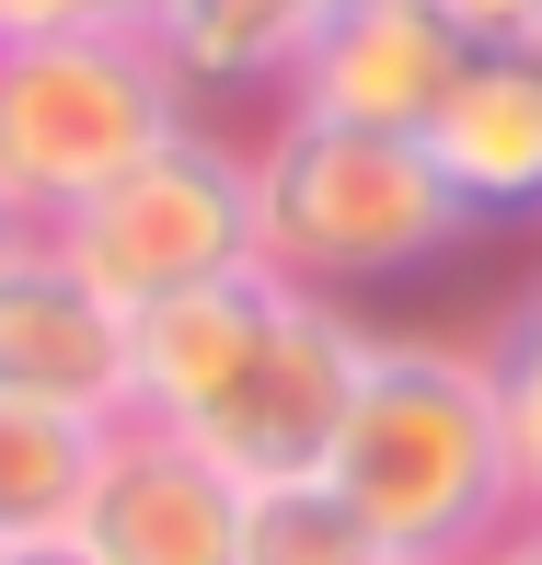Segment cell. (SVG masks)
<instances>
[{
  "mask_svg": "<svg viewBox=\"0 0 542 565\" xmlns=\"http://www.w3.org/2000/svg\"><path fill=\"white\" fill-rule=\"evenodd\" d=\"M231 565H404V554L381 543L323 473H300V484H254L243 497V554Z\"/></svg>",
  "mask_w": 542,
  "mask_h": 565,
  "instance_id": "12",
  "label": "cell"
},
{
  "mask_svg": "<svg viewBox=\"0 0 542 565\" xmlns=\"http://www.w3.org/2000/svg\"><path fill=\"white\" fill-rule=\"evenodd\" d=\"M243 473H220L196 439L150 416L105 427V461H93V497H82V543L93 565H231L243 554Z\"/></svg>",
  "mask_w": 542,
  "mask_h": 565,
  "instance_id": "6",
  "label": "cell"
},
{
  "mask_svg": "<svg viewBox=\"0 0 542 565\" xmlns=\"http://www.w3.org/2000/svg\"><path fill=\"white\" fill-rule=\"evenodd\" d=\"M0 565H93V554H82V543L59 531V543H0Z\"/></svg>",
  "mask_w": 542,
  "mask_h": 565,
  "instance_id": "17",
  "label": "cell"
},
{
  "mask_svg": "<svg viewBox=\"0 0 542 565\" xmlns=\"http://www.w3.org/2000/svg\"><path fill=\"white\" fill-rule=\"evenodd\" d=\"M358 300L289 289L277 266H243L220 289L127 312V416L173 427L243 484H300L334 461V427L370 370Z\"/></svg>",
  "mask_w": 542,
  "mask_h": 565,
  "instance_id": "1",
  "label": "cell"
},
{
  "mask_svg": "<svg viewBox=\"0 0 542 565\" xmlns=\"http://www.w3.org/2000/svg\"><path fill=\"white\" fill-rule=\"evenodd\" d=\"M0 393L116 427L127 416V312L70 266L46 231L0 254Z\"/></svg>",
  "mask_w": 542,
  "mask_h": 565,
  "instance_id": "8",
  "label": "cell"
},
{
  "mask_svg": "<svg viewBox=\"0 0 542 565\" xmlns=\"http://www.w3.org/2000/svg\"><path fill=\"white\" fill-rule=\"evenodd\" d=\"M46 243L116 300V312H150V300L220 289V277L266 266V231H254V139L231 127H173L150 162H127L105 196H82Z\"/></svg>",
  "mask_w": 542,
  "mask_h": 565,
  "instance_id": "5",
  "label": "cell"
},
{
  "mask_svg": "<svg viewBox=\"0 0 542 565\" xmlns=\"http://www.w3.org/2000/svg\"><path fill=\"white\" fill-rule=\"evenodd\" d=\"M485 358H497V393H508V404L542 393V266L508 289V312L485 323Z\"/></svg>",
  "mask_w": 542,
  "mask_h": 565,
  "instance_id": "13",
  "label": "cell"
},
{
  "mask_svg": "<svg viewBox=\"0 0 542 565\" xmlns=\"http://www.w3.org/2000/svg\"><path fill=\"white\" fill-rule=\"evenodd\" d=\"M508 427H520V484H531V520H542V393L508 404Z\"/></svg>",
  "mask_w": 542,
  "mask_h": 565,
  "instance_id": "16",
  "label": "cell"
},
{
  "mask_svg": "<svg viewBox=\"0 0 542 565\" xmlns=\"http://www.w3.org/2000/svg\"><path fill=\"white\" fill-rule=\"evenodd\" d=\"M323 484L404 565L497 554L531 520V484H520V427H508L485 335H370V370H358Z\"/></svg>",
  "mask_w": 542,
  "mask_h": 565,
  "instance_id": "2",
  "label": "cell"
},
{
  "mask_svg": "<svg viewBox=\"0 0 542 565\" xmlns=\"http://www.w3.org/2000/svg\"><path fill=\"white\" fill-rule=\"evenodd\" d=\"M70 23H116L105 0H0V46L12 35H70Z\"/></svg>",
  "mask_w": 542,
  "mask_h": 565,
  "instance_id": "15",
  "label": "cell"
},
{
  "mask_svg": "<svg viewBox=\"0 0 542 565\" xmlns=\"http://www.w3.org/2000/svg\"><path fill=\"white\" fill-rule=\"evenodd\" d=\"M12 243H23V220H12V196H0V254H12Z\"/></svg>",
  "mask_w": 542,
  "mask_h": 565,
  "instance_id": "19",
  "label": "cell"
},
{
  "mask_svg": "<svg viewBox=\"0 0 542 565\" xmlns=\"http://www.w3.org/2000/svg\"><path fill=\"white\" fill-rule=\"evenodd\" d=\"M323 12L334 0H150L139 35L162 46V70L185 82L196 116H220V105H266L277 116L300 46L323 35Z\"/></svg>",
  "mask_w": 542,
  "mask_h": 565,
  "instance_id": "10",
  "label": "cell"
},
{
  "mask_svg": "<svg viewBox=\"0 0 542 565\" xmlns=\"http://www.w3.org/2000/svg\"><path fill=\"white\" fill-rule=\"evenodd\" d=\"M427 162L450 173V196L474 209V231L542 220V58L531 46L461 58L450 105L427 116Z\"/></svg>",
  "mask_w": 542,
  "mask_h": 565,
  "instance_id": "9",
  "label": "cell"
},
{
  "mask_svg": "<svg viewBox=\"0 0 542 565\" xmlns=\"http://www.w3.org/2000/svg\"><path fill=\"white\" fill-rule=\"evenodd\" d=\"M93 461H105V427L93 416L0 393V543H59V531H82Z\"/></svg>",
  "mask_w": 542,
  "mask_h": 565,
  "instance_id": "11",
  "label": "cell"
},
{
  "mask_svg": "<svg viewBox=\"0 0 542 565\" xmlns=\"http://www.w3.org/2000/svg\"><path fill=\"white\" fill-rule=\"evenodd\" d=\"M105 12H116V23H150V0H105Z\"/></svg>",
  "mask_w": 542,
  "mask_h": 565,
  "instance_id": "20",
  "label": "cell"
},
{
  "mask_svg": "<svg viewBox=\"0 0 542 565\" xmlns=\"http://www.w3.org/2000/svg\"><path fill=\"white\" fill-rule=\"evenodd\" d=\"M254 231H266V266L289 289L358 300V289H404V277L450 266L474 243V209L427 162V139L266 116V139H254Z\"/></svg>",
  "mask_w": 542,
  "mask_h": 565,
  "instance_id": "3",
  "label": "cell"
},
{
  "mask_svg": "<svg viewBox=\"0 0 542 565\" xmlns=\"http://www.w3.org/2000/svg\"><path fill=\"white\" fill-rule=\"evenodd\" d=\"M531 58H542V35H531Z\"/></svg>",
  "mask_w": 542,
  "mask_h": 565,
  "instance_id": "21",
  "label": "cell"
},
{
  "mask_svg": "<svg viewBox=\"0 0 542 565\" xmlns=\"http://www.w3.org/2000/svg\"><path fill=\"white\" fill-rule=\"evenodd\" d=\"M173 127H196V105L139 23H70V35L0 46V196L23 231H59Z\"/></svg>",
  "mask_w": 542,
  "mask_h": 565,
  "instance_id": "4",
  "label": "cell"
},
{
  "mask_svg": "<svg viewBox=\"0 0 542 565\" xmlns=\"http://www.w3.org/2000/svg\"><path fill=\"white\" fill-rule=\"evenodd\" d=\"M474 565H542V520H520V531H508L497 554H474Z\"/></svg>",
  "mask_w": 542,
  "mask_h": 565,
  "instance_id": "18",
  "label": "cell"
},
{
  "mask_svg": "<svg viewBox=\"0 0 542 565\" xmlns=\"http://www.w3.org/2000/svg\"><path fill=\"white\" fill-rule=\"evenodd\" d=\"M450 12V35L474 46V58H497V46H531L542 35V0H438Z\"/></svg>",
  "mask_w": 542,
  "mask_h": 565,
  "instance_id": "14",
  "label": "cell"
},
{
  "mask_svg": "<svg viewBox=\"0 0 542 565\" xmlns=\"http://www.w3.org/2000/svg\"><path fill=\"white\" fill-rule=\"evenodd\" d=\"M461 58L438 0H334L323 35L300 46L289 105L277 116H323V127H381V139H427V116L450 105Z\"/></svg>",
  "mask_w": 542,
  "mask_h": 565,
  "instance_id": "7",
  "label": "cell"
}]
</instances>
